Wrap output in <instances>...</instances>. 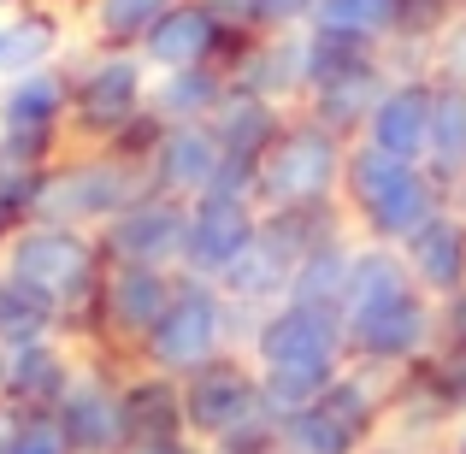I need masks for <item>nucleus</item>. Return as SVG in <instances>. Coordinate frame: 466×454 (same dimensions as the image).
<instances>
[{"label":"nucleus","mask_w":466,"mask_h":454,"mask_svg":"<svg viewBox=\"0 0 466 454\" xmlns=\"http://www.w3.org/2000/svg\"><path fill=\"white\" fill-rule=\"evenodd\" d=\"M242 354L260 366V389H266L272 425H284L289 413H301L319 389H330L342 372H349L342 318L319 313V307H301V301H284V307H272V313L254 318Z\"/></svg>","instance_id":"nucleus-1"},{"label":"nucleus","mask_w":466,"mask_h":454,"mask_svg":"<svg viewBox=\"0 0 466 454\" xmlns=\"http://www.w3.org/2000/svg\"><path fill=\"white\" fill-rule=\"evenodd\" d=\"M0 272L18 277L24 289H35V296L54 307L59 330L77 348L95 342V307H101V277H106V254H101L95 230L30 218L24 230H12L0 242Z\"/></svg>","instance_id":"nucleus-2"},{"label":"nucleus","mask_w":466,"mask_h":454,"mask_svg":"<svg viewBox=\"0 0 466 454\" xmlns=\"http://www.w3.org/2000/svg\"><path fill=\"white\" fill-rule=\"evenodd\" d=\"M342 213H349L354 237L366 242H401L413 237L420 225H431L437 213L449 207V189L413 159H396L372 142H349V166H342Z\"/></svg>","instance_id":"nucleus-3"},{"label":"nucleus","mask_w":466,"mask_h":454,"mask_svg":"<svg viewBox=\"0 0 466 454\" xmlns=\"http://www.w3.org/2000/svg\"><path fill=\"white\" fill-rule=\"evenodd\" d=\"M148 195V171L137 159H125L118 148H89L71 142L54 166L42 171V195H35V218L47 225H71V230H95L101 237L130 201Z\"/></svg>","instance_id":"nucleus-4"},{"label":"nucleus","mask_w":466,"mask_h":454,"mask_svg":"<svg viewBox=\"0 0 466 454\" xmlns=\"http://www.w3.org/2000/svg\"><path fill=\"white\" fill-rule=\"evenodd\" d=\"M237 337L248 342V318L230 307L225 289L207 284V277L177 272V296L159 313V325L142 337L130 366H148V372H166V378H189L201 366H213L218 354H237Z\"/></svg>","instance_id":"nucleus-5"},{"label":"nucleus","mask_w":466,"mask_h":454,"mask_svg":"<svg viewBox=\"0 0 466 454\" xmlns=\"http://www.w3.org/2000/svg\"><path fill=\"white\" fill-rule=\"evenodd\" d=\"M390 401H396V378L349 360L337 384L319 389L308 408L278 425V437L289 454H360L390 425Z\"/></svg>","instance_id":"nucleus-6"},{"label":"nucleus","mask_w":466,"mask_h":454,"mask_svg":"<svg viewBox=\"0 0 466 454\" xmlns=\"http://www.w3.org/2000/svg\"><path fill=\"white\" fill-rule=\"evenodd\" d=\"M342 166H349V142L308 113H289V125L254 166V201L260 213L330 207L342 195Z\"/></svg>","instance_id":"nucleus-7"},{"label":"nucleus","mask_w":466,"mask_h":454,"mask_svg":"<svg viewBox=\"0 0 466 454\" xmlns=\"http://www.w3.org/2000/svg\"><path fill=\"white\" fill-rule=\"evenodd\" d=\"M390 77H396V66H390L384 47H360V42L313 30V77H308V101L296 113L319 118L342 142H360V130L372 118L378 95L390 89Z\"/></svg>","instance_id":"nucleus-8"},{"label":"nucleus","mask_w":466,"mask_h":454,"mask_svg":"<svg viewBox=\"0 0 466 454\" xmlns=\"http://www.w3.org/2000/svg\"><path fill=\"white\" fill-rule=\"evenodd\" d=\"M71 66V142L106 148L118 142L142 113H148L154 71L142 54H118V47H89Z\"/></svg>","instance_id":"nucleus-9"},{"label":"nucleus","mask_w":466,"mask_h":454,"mask_svg":"<svg viewBox=\"0 0 466 454\" xmlns=\"http://www.w3.org/2000/svg\"><path fill=\"white\" fill-rule=\"evenodd\" d=\"M71 148V66L30 71L0 83V159L12 166H54Z\"/></svg>","instance_id":"nucleus-10"},{"label":"nucleus","mask_w":466,"mask_h":454,"mask_svg":"<svg viewBox=\"0 0 466 454\" xmlns=\"http://www.w3.org/2000/svg\"><path fill=\"white\" fill-rule=\"evenodd\" d=\"M183 384V425H189L195 443H225V437L248 431V425L272 419L266 413V389H260V366L248 360V354H218L213 366H201V372L177 378Z\"/></svg>","instance_id":"nucleus-11"},{"label":"nucleus","mask_w":466,"mask_h":454,"mask_svg":"<svg viewBox=\"0 0 466 454\" xmlns=\"http://www.w3.org/2000/svg\"><path fill=\"white\" fill-rule=\"evenodd\" d=\"M171 296H177V272H166V266H106L101 307H95V354L137 360L142 337L159 325Z\"/></svg>","instance_id":"nucleus-12"},{"label":"nucleus","mask_w":466,"mask_h":454,"mask_svg":"<svg viewBox=\"0 0 466 454\" xmlns=\"http://www.w3.org/2000/svg\"><path fill=\"white\" fill-rule=\"evenodd\" d=\"M260 218L266 213H260V201H254L248 189H207V195H195L189 201V225H183V266L177 272L218 284V277L248 254V242L260 237Z\"/></svg>","instance_id":"nucleus-13"},{"label":"nucleus","mask_w":466,"mask_h":454,"mask_svg":"<svg viewBox=\"0 0 466 454\" xmlns=\"http://www.w3.org/2000/svg\"><path fill=\"white\" fill-rule=\"evenodd\" d=\"M437 325H443V313H437V301L420 289V296H408L396 307H378V313L342 325V337H349V360L354 366H372V372L401 378L437 348Z\"/></svg>","instance_id":"nucleus-14"},{"label":"nucleus","mask_w":466,"mask_h":454,"mask_svg":"<svg viewBox=\"0 0 466 454\" xmlns=\"http://www.w3.org/2000/svg\"><path fill=\"white\" fill-rule=\"evenodd\" d=\"M54 419L66 431L71 454H118L125 449V372H113L106 354H83Z\"/></svg>","instance_id":"nucleus-15"},{"label":"nucleus","mask_w":466,"mask_h":454,"mask_svg":"<svg viewBox=\"0 0 466 454\" xmlns=\"http://www.w3.org/2000/svg\"><path fill=\"white\" fill-rule=\"evenodd\" d=\"M242 42H248V35L218 18L213 0H177V6L142 35L137 54L148 59V71H195V66H225L230 71V59L242 54Z\"/></svg>","instance_id":"nucleus-16"},{"label":"nucleus","mask_w":466,"mask_h":454,"mask_svg":"<svg viewBox=\"0 0 466 454\" xmlns=\"http://www.w3.org/2000/svg\"><path fill=\"white\" fill-rule=\"evenodd\" d=\"M183 225H189V201H171V195L148 189L101 230V254L106 266H166V272H177Z\"/></svg>","instance_id":"nucleus-17"},{"label":"nucleus","mask_w":466,"mask_h":454,"mask_svg":"<svg viewBox=\"0 0 466 454\" xmlns=\"http://www.w3.org/2000/svg\"><path fill=\"white\" fill-rule=\"evenodd\" d=\"M313 77V30H284V35H248L242 54L230 59V83L260 101H278L296 113L308 101Z\"/></svg>","instance_id":"nucleus-18"},{"label":"nucleus","mask_w":466,"mask_h":454,"mask_svg":"<svg viewBox=\"0 0 466 454\" xmlns=\"http://www.w3.org/2000/svg\"><path fill=\"white\" fill-rule=\"evenodd\" d=\"M83 366V348L71 337H42L0 348V401H12L18 413H54L59 396L71 389Z\"/></svg>","instance_id":"nucleus-19"},{"label":"nucleus","mask_w":466,"mask_h":454,"mask_svg":"<svg viewBox=\"0 0 466 454\" xmlns=\"http://www.w3.org/2000/svg\"><path fill=\"white\" fill-rule=\"evenodd\" d=\"M225 148H218L213 125H166L148 154V189L154 195H171V201H195V195L218 189L225 177Z\"/></svg>","instance_id":"nucleus-20"},{"label":"nucleus","mask_w":466,"mask_h":454,"mask_svg":"<svg viewBox=\"0 0 466 454\" xmlns=\"http://www.w3.org/2000/svg\"><path fill=\"white\" fill-rule=\"evenodd\" d=\"M431 95H437V77L431 71H396L390 89L378 95L372 118H366L360 142L396 154V159H413L425 166V142H431Z\"/></svg>","instance_id":"nucleus-21"},{"label":"nucleus","mask_w":466,"mask_h":454,"mask_svg":"<svg viewBox=\"0 0 466 454\" xmlns=\"http://www.w3.org/2000/svg\"><path fill=\"white\" fill-rule=\"evenodd\" d=\"M401 260H408L413 284H420L437 307L466 296V218L455 207H443L431 225H420L408 242H401Z\"/></svg>","instance_id":"nucleus-22"},{"label":"nucleus","mask_w":466,"mask_h":454,"mask_svg":"<svg viewBox=\"0 0 466 454\" xmlns=\"http://www.w3.org/2000/svg\"><path fill=\"white\" fill-rule=\"evenodd\" d=\"M59 54H66V24H59L54 6L18 0V6L0 12V83L59 66Z\"/></svg>","instance_id":"nucleus-23"},{"label":"nucleus","mask_w":466,"mask_h":454,"mask_svg":"<svg viewBox=\"0 0 466 454\" xmlns=\"http://www.w3.org/2000/svg\"><path fill=\"white\" fill-rule=\"evenodd\" d=\"M213 136H218V148H225L230 166H242V171H254L260 166V154L278 142V130L289 125V106H278V101H260V95H248V89H237L230 83V95L213 106Z\"/></svg>","instance_id":"nucleus-24"},{"label":"nucleus","mask_w":466,"mask_h":454,"mask_svg":"<svg viewBox=\"0 0 466 454\" xmlns=\"http://www.w3.org/2000/svg\"><path fill=\"white\" fill-rule=\"evenodd\" d=\"M183 384L148 366H130L125 372V443L142 437H183Z\"/></svg>","instance_id":"nucleus-25"},{"label":"nucleus","mask_w":466,"mask_h":454,"mask_svg":"<svg viewBox=\"0 0 466 454\" xmlns=\"http://www.w3.org/2000/svg\"><path fill=\"white\" fill-rule=\"evenodd\" d=\"M230 95V71L225 66H195V71H154L148 106L166 125H207L213 106Z\"/></svg>","instance_id":"nucleus-26"},{"label":"nucleus","mask_w":466,"mask_h":454,"mask_svg":"<svg viewBox=\"0 0 466 454\" xmlns=\"http://www.w3.org/2000/svg\"><path fill=\"white\" fill-rule=\"evenodd\" d=\"M308 30L319 35H342V42H360V47H396L401 30V0H319Z\"/></svg>","instance_id":"nucleus-27"},{"label":"nucleus","mask_w":466,"mask_h":454,"mask_svg":"<svg viewBox=\"0 0 466 454\" xmlns=\"http://www.w3.org/2000/svg\"><path fill=\"white\" fill-rule=\"evenodd\" d=\"M425 171L443 189H455L466 177V89L449 77H437L431 95V142H425Z\"/></svg>","instance_id":"nucleus-28"},{"label":"nucleus","mask_w":466,"mask_h":454,"mask_svg":"<svg viewBox=\"0 0 466 454\" xmlns=\"http://www.w3.org/2000/svg\"><path fill=\"white\" fill-rule=\"evenodd\" d=\"M354 248H360V237H354V230H342V237L319 242V248L308 254V260L296 266V284H289V301H301V307H319V313H337V318H342V289H349Z\"/></svg>","instance_id":"nucleus-29"},{"label":"nucleus","mask_w":466,"mask_h":454,"mask_svg":"<svg viewBox=\"0 0 466 454\" xmlns=\"http://www.w3.org/2000/svg\"><path fill=\"white\" fill-rule=\"evenodd\" d=\"M171 6H177V0H83L89 47H118V54H137L142 35H148Z\"/></svg>","instance_id":"nucleus-30"},{"label":"nucleus","mask_w":466,"mask_h":454,"mask_svg":"<svg viewBox=\"0 0 466 454\" xmlns=\"http://www.w3.org/2000/svg\"><path fill=\"white\" fill-rule=\"evenodd\" d=\"M455 24H461V0H401V30H396V47H390V66L425 71L431 66V47Z\"/></svg>","instance_id":"nucleus-31"},{"label":"nucleus","mask_w":466,"mask_h":454,"mask_svg":"<svg viewBox=\"0 0 466 454\" xmlns=\"http://www.w3.org/2000/svg\"><path fill=\"white\" fill-rule=\"evenodd\" d=\"M42 337H66V330H59V313L35 296V289H24L18 277L0 272V348L42 342Z\"/></svg>","instance_id":"nucleus-32"},{"label":"nucleus","mask_w":466,"mask_h":454,"mask_svg":"<svg viewBox=\"0 0 466 454\" xmlns=\"http://www.w3.org/2000/svg\"><path fill=\"white\" fill-rule=\"evenodd\" d=\"M42 171L47 166H12V159H0V225L24 230L35 218V195H42Z\"/></svg>","instance_id":"nucleus-33"},{"label":"nucleus","mask_w":466,"mask_h":454,"mask_svg":"<svg viewBox=\"0 0 466 454\" xmlns=\"http://www.w3.org/2000/svg\"><path fill=\"white\" fill-rule=\"evenodd\" d=\"M319 0H242L237 24L248 35H284V30H308Z\"/></svg>","instance_id":"nucleus-34"},{"label":"nucleus","mask_w":466,"mask_h":454,"mask_svg":"<svg viewBox=\"0 0 466 454\" xmlns=\"http://www.w3.org/2000/svg\"><path fill=\"white\" fill-rule=\"evenodd\" d=\"M6 454H71V443H66V431H59L54 413H24Z\"/></svg>","instance_id":"nucleus-35"},{"label":"nucleus","mask_w":466,"mask_h":454,"mask_svg":"<svg viewBox=\"0 0 466 454\" xmlns=\"http://www.w3.org/2000/svg\"><path fill=\"white\" fill-rule=\"evenodd\" d=\"M431 77H449V83L466 89V24H455V30L431 47Z\"/></svg>","instance_id":"nucleus-36"},{"label":"nucleus","mask_w":466,"mask_h":454,"mask_svg":"<svg viewBox=\"0 0 466 454\" xmlns=\"http://www.w3.org/2000/svg\"><path fill=\"white\" fill-rule=\"evenodd\" d=\"M118 454H213V449L195 443V437L183 431V437H142V443H125Z\"/></svg>","instance_id":"nucleus-37"},{"label":"nucleus","mask_w":466,"mask_h":454,"mask_svg":"<svg viewBox=\"0 0 466 454\" xmlns=\"http://www.w3.org/2000/svg\"><path fill=\"white\" fill-rule=\"evenodd\" d=\"M18 419H24V413L12 408V401H0V454L12 449V437H18Z\"/></svg>","instance_id":"nucleus-38"},{"label":"nucleus","mask_w":466,"mask_h":454,"mask_svg":"<svg viewBox=\"0 0 466 454\" xmlns=\"http://www.w3.org/2000/svg\"><path fill=\"white\" fill-rule=\"evenodd\" d=\"M449 449H455V454H466V413H461L455 425H449Z\"/></svg>","instance_id":"nucleus-39"},{"label":"nucleus","mask_w":466,"mask_h":454,"mask_svg":"<svg viewBox=\"0 0 466 454\" xmlns=\"http://www.w3.org/2000/svg\"><path fill=\"white\" fill-rule=\"evenodd\" d=\"M360 454H413V449H408V443H384V437H378V443L360 449Z\"/></svg>","instance_id":"nucleus-40"},{"label":"nucleus","mask_w":466,"mask_h":454,"mask_svg":"<svg viewBox=\"0 0 466 454\" xmlns=\"http://www.w3.org/2000/svg\"><path fill=\"white\" fill-rule=\"evenodd\" d=\"M449 207H455V213H461V218H466V177H461V183H455V189H449Z\"/></svg>","instance_id":"nucleus-41"},{"label":"nucleus","mask_w":466,"mask_h":454,"mask_svg":"<svg viewBox=\"0 0 466 454\" xmlns=\"http://www.w3.org/2000/svg\"><path fill=\"white\" fill-rule=\"evenodd\" d=\"M425 454H455V449H449V443H443V449H425Z\"/></svg>","instance_id":"nucleus-42"},{"label":"nucleus","mask_w":466,"mask_h":454,"mask_svg":"<svg viewBox=\"0 0 466 454\" xmlns=\"http://www.w3.org/2000/svg\"><path fill=\"white\" fill-rule=\"evenodd\" d=\"M6 6H18V0H0V12H6Z\"/></svg>","instance_id":"nucleus-43"},{"label":"nucleus","mask_w":466,"mask_h":454,"mask_svg":"<svg viewBox=\"0 0 466 454\" xmlns=\"http://www.w3.org/2000/svg\"><path fill=\"white\" fill-rule=\"evenodd\" d=\"M461 24H466V0H461Z\"/></svg>","instance_id":"nucleus-44"},{"label":"nucleus","mask_w":466,"mask_h":454,"mask_svg":"<svg viewBox=\"0 0 466 454\" xmlns=\"http://www.w3.org/2000/svg\"><path fill=\"white\" fill-rule=\"evenodd\" d=\"M0 242H6V225H0Z\"/></svg>","instance_id":"nucleus-45"}]
</instances>
